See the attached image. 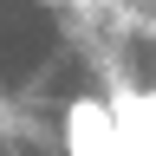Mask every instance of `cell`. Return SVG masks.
Returning <instances> with one entry per match:
<instances>
[{"label": "cell", "mask_w": 156, "mask_h": 156, "mask_svg": "<svg viewBox=\"0 0 156 156\" xmlns=\"http://www.w3.org/2000/svg\"><path fill=\"white\" fill-rule=\"evenodd\" d=\"M65 143H72V156H117V117L98 104V98H72Z\"/></svg>", "instance_id": "cell-1"}]
</instances>
